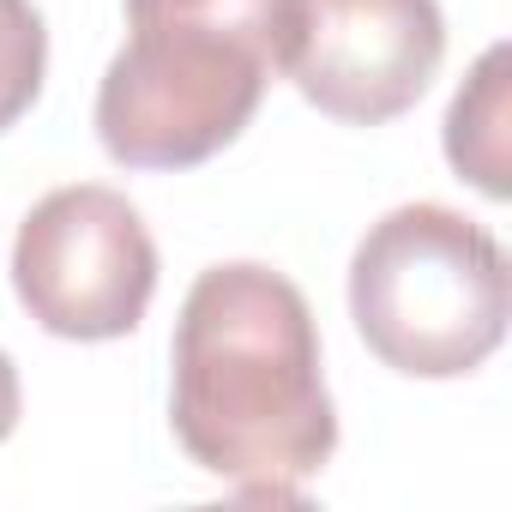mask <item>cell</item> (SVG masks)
Returning <instances> with one entry per match:
<instances>
[{
    "mask_svg": "<svg viewBox=\"0 0 512 512\" xmlns=\"http://www.w3.org/2000/svg\"><path fill=\"white\" fill-rule=\"evenodd\" d=\"M169 422L181 452L247 500H296L338 452L308 296L253 260L193 278L175 320Z\"/></svg>",
    "mask_w": 512,
    "mask_h": 512,
    "instance_id": "1",
    "label": "cell"
},
{
    "mask_svg": "<svg viewBox=\"0 0 512 512\" xmlns=\"http://www.w3.org/2000/svg\"><path fill=\"white\" fill-rule=\"evenodd\" d=\"M440 55V0H296L284 73L320 115L380 127L416 109Z\"/></svg>",
    "mask_w": 512,
    "mask_h": 512,
    "instance_id": "5",
    "label": "cell"
},
{
    "mask_svg": "<svg viewBox=\"0 0 512 512\" xmlns=\"http://www.w3.org/2000/svg\"><path fill=\"white\" fill-rule=\"evenodd\" d=\"M296 0H127V49L97 85L121 169H193L241 139L284 73Z\"/></svg>",
    "mask_w": 512,
    "mask_h": 512,
    "instance_id": "2",
    "label": "cell"
},
{
    "mask_svg": "<svg viewBox=\"0 0 512 512\" xmlns=\"http://www.w3.org/2000/svg\"><path fill=\"white\" fill-rule=\"evenodd\" d=\"M49 31L31 0H0V133H7L43 91Z\"/></svg>",
    "mask_w": 512,
    "mask_h": 512,
    "instance_id": "7",
    "label": "cell"
},
{
    "mask_svg": "<svg viewBox=\"0 0 512 512\" xmlns=\"http://www.w3.org/2000/svg\"><path fill=\"white\" fill-rule=\"evenodd\" d=\"M506 253L452 205L386 211L350 260V320L362 344L410 380L476 374L506 338Z\"/></svg>",
    "mask_w": 512,
    "mask_h": 512,
    "instance_id": "3",
    "label": "cell"
},
{
    "mask_svg": "<svg viewBox=\"0 0 512 512\" xmlns=\"http://www.w3.org/2000/svg\"><path fill=\"white\" fill-rule=\"evenodd\" d=\"M25 314L73 344L127 338L157 296V241L127 193L79 181L31 205L13 241Z\"/></svg>",
    "mask_w": 512,
    "mask_h": 512,
    "instance_id": "4",
    "label": "cell"
},
{
    "mask_svg": "<svg viewBox=\"0 0 512 512\" xmlns=\"http://www.w3.org/2000/svg\"><path fill=\"white\" fill-rule=\"evenodd\" d=\"M506 85H512V49L494 43L470 79L458 85L452 109H446V157L452 169L482 187L488 199H506L512 193V163H506V121H512V103H506Z\"/></svg>",
    "mask_w": 512,
    "mask_h": 512,
    "instance_id": "6",
    "label": "cell"
},
{
    "mask_svg": "<svg viewBox=\"0 0 512 512\" xmlns=\"http://www.w3.org/2000/svg\"><path fill=\"white\" fill-rule=\"evenodd\" d=\"M13 428H19V368H13L7 350H0V440Z\"/></svg>",
    "mask_w": 512,
    "mask_h": 512,
    "instance_id": "8",
    "label": "cell"
}]
</instances>
